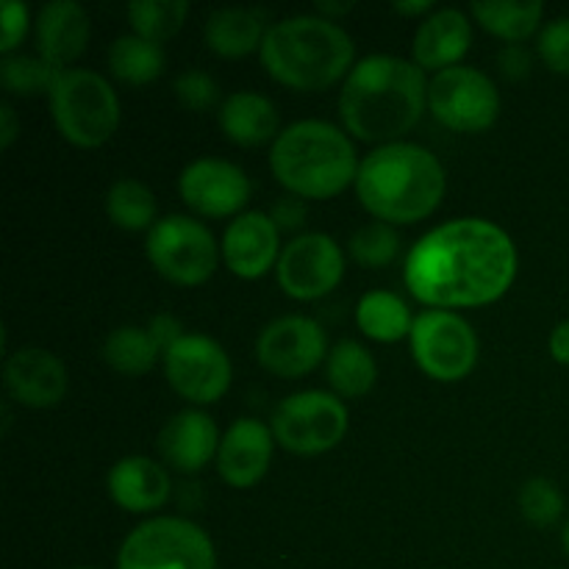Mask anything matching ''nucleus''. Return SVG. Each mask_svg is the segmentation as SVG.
<instances>
[{
  "instance_id": "obj_1",
  "label": "nucleus",
  "mask_w": 569,
  "mask_h": 569,
  "mask_svg": "<svg viewBox=\"0 0 569 569\" xmlns=\"http://www.w3.org/2000/svg\"><path fill=\"white\" fill-rule=\"evenodd\" d=\"M517 278L509 233L481 217H461L417 239L406 256V287L433 309H467L503 298Z\"/></svg>"
},
{
  "instance_id": "obj_2",
  "label": "nucleus",
  "mask_w": 569,
  "mask_h": 569,
  "mask_svg": "<svg viewBox=\"0 0 569 569\" xmlns=\"http://www.w3.org/2000/svg\"><path fill=\"white\" fill-rule=\"evenodd\" d=\"M428 106L426 70L389 53L356 61L339 94L345 128L365 142H400Z\"/></svg>"
},
{
  "instance_id": "obj_3",
  "label": "nucleus",
  "mask_w": 569,
  "mask_h": 569,
  "mask_svg": "<svg viewBox=\"0 0 569 569\" xmlns=\"http://www.w3.org/2000/svg\"><path fill=\"white\" fill-rule=\"evenodd\" d=\"M448 178L445 167L428 148L415 142L378 144L367 153L356 176V194L376 220L411 226L437 211Z\"/></svg>"
},
{
  "instance_id": "obj_4",
  "label": "nucleus",
  "mask_w": 569,
  "mask_h": 569,
  "mask_svg": "<svg viewBox=\"0 0 569 569\" xmlns=\"http://www.w3.org/2000/svg\"><path fill=\"white\" fill-rule=\"evenodd\" d=\"M356 44L331 17L295 14L267 28L261 67L298 92H320L353 70Z\"/></svg>"
},
{
  "instance_id": "obj_5",
  "label": "nucleus",
  "mask_w": 569,
  "mask_h": 569,
  "mask_svg": "<svg viewBox=\"0 0 569 569\" xmlns=\"http://www.w3.org/2000/svg\"><path fill=\"white\" fill-rule=\"evenodd\" d=\"M348 133L326 120H298L278 133L270 150L272 176L298 198L326 200L348 189L359 176Z\"/></svg>"
},
{
  "instance_id": "obj_6",
  "label": "nucleus",
  "mask_w": 569,
  "mask_h": 569,
  "mask_svg": "<svg viewBox=\"0 0 569 569\" xmlns=\"http://www.w3.org/2000/svg\"><path fill=\"white\" fill-rule=\"evenodd\" d=\"M53 122L67 142L100 148L120 126V98L100 72L64 70L50 92Z\"/></svg>"
},
{
  "instance_id": "obj_7",
  "label": "nucleus",
  "mask_w": 569,
  "mask_h": 569,
  "mask_svg": "<svg viewBox=\"0 0 569 569\" xmlns=\"http://www.w3.org/2000/svg\"><path fill=\"white\" fill-rule=\"evenodd\" d=\"M117 569H217V556L200 526L181 517H156L128 533Z\"/></svg>"
},
{
  "instance_id": "obj_8",
  "label": "nucleus",
  "mask_w": 569,
  "mask_h": 569,
  "mask_svg": "<svg viewBox=\"0 0 569 569\" xmlns=\"http://www.w3.org/2000/svg\"><path fill=\"white\" fill-rule=\"evenodd\" d=\"M270 428L276 442L289 453L320 456L337 448L348 433V409L337 395L306 389L276 406Z\"/></svg>"
},
{
  "instance_id": "obj_9",
  "label": "nucleus",
  "mask_w": 569,
  "mask_h": 569,
  "mask_svg": "<svg viewBox=\"0 0 569 569\" xmlns=\"http://www.w3.org/2000/svg\"><path fill=\"white\" fill-rule=\"evenodd\" d=\"M144 250L156 272L178 287H198L209 281L220 261V248L209 228L187 214L156 220L148 231Z\"/></svg>"
},
{
  "instance_id": "obj_10",
  "label": "nucleus",
  "mask_w": 569,
  "mask_h": 569,
  "mask_svg": "<svg viewBox=\"0 0 569 569\" xmlns=\"http://www.w3.org/2000/svg\"><path fill=\"white\" fill-rule=\"evenodd\" d=\"M411 356L433 381L453 383L472 372L478 361V337L465 317L445 309L422 311L411 326Z\"/></svg>"
},
{
  "instance_id": "obj_11",
  "label": "nucleus",
  "mask_w": 569,
  "mask_h": 569,
  "mask_svg": "<svg viewBox=\"0 0 569 569\" xmlns=\"http://www.w3.org/2000/svg\"><path fill=\"white\" fill-rule=\"evenodd\" d=\"M428 109L450 131L478 133L498 120L500 94L487 72L456 64L428 83Z\"/></svg>"
},
{
  "instance_id": "obj_12",
  "label": "nucleus",
  "mask_w": 569,
  "mask_h": 569,
  "mask_svg": "<svg viewBox=\"0 0 569 569\" xmlns=\"http://www.w3.org/2000/svg\"><path fill=\"white\" fill-rule=\"evenodd\" d=\"M164 372L170 387L189 403L209 406L231 387V359L206 333H181L164 353Z\"/></svg>"
},
{
  "instance_id": "obj_13",
  "label": "nucleus",
  "mask_w": 569,
  "mask_h": 569,
  "mask_svg": "<svg viewBox=\"0 0 569 569\" xmlns=\"http://www.w3.org/2000/svg\"><path fill=\"white\" fill-rule=\"evenodd\" d=\"M278 283L295 300H317L345 276V253L328 233H300L276 264Z\"/></svg>"
},
{
  "instance_id": "obj_14",
  "label": "nucleus",
  "mask_w": 569,
  "mask_h": 569,
  "mask_svg": "<svg viewBox=\"0 0 569 569\" xmlns=\"http://www.w3.org/2000/svg\"><path fill=\"white\" fill-rule=\"evenodd\" d=\"M256 356L272 376L300 378L328 359V337L311 317H278L259 333Z\"/></svg>"
},
{
  "instance_id": "obj_15",
  "label": "nucleus",
  "mask_w": 569,
  "mask_h": 569,
  "mask_svg": "<svg viewBox=\"0 0 569 569\" xmlns=\"http://www.w3.org/2000/svg\"><path fill=\"white\" fill-rule=\"evenodd\" d=\"M183 203L203 217H228L244 209L250 198V178L242 167L226 159H194L178 178Z\"/></svg>"
},
{
  "instance_id": "obj_16",
  "label": "nucleus",
  "mask_w": 569,
  "mask_h": 569,
  "mask_svg": "<svg viewBox=\"0 0 569 569\" xmlns=\"http://www.w3.org/2000/svg\"><path fill=\"white\" fill-rule=\"evenodd\" d=\"M3 381L11 398L28 409L61 403L70 387L64 361L44 348H20L6 359Z\"/></svg>"
},
{
  "instance_id": "obj_17",
  "label": "nucleus",
  "mask_w": 569,
  "mask_h": 569,
  "mask_svg": "<svg viewBox=\"0 0 569 569\" xmlns=\"http://www.w3.org/2000/svg\"><path fill=\"white\" fill-rule=\"evenodd\" d=\"M272 428L256 417H242L231 422L222 433L220 453H217V470L222 481L233 489H250L267 476L272 461Z\"/></svg>"
},
{
  "instance_id": "obj_18",
  "label": "nucleus",
  "mask_w": 569,
  "mask_h": 569,
  "mask_svg": "<svg viewBox=\"0 0 569 569\" xmlns=\"http://www.w3.org/2000/svg\"><path fill=\"white\" fill-rule=\"evenodd\" d=\"M222 259L239 278H261L281 259V231L264 211H244L222 237Z\"/></svg>"
},
{
  "instance_id": "obj_19",
  "label": "nucleus",
  "mask_w": 569,
  "mask_h": 569,
  "mask_svg": "<svg viewBox=\"0 0 569 569\" xmlns=\"http://www.w3.org/2000/svg\"><path fill=\"white\" fill-rule=\"evenodd\" d=\"M217 422L200 409H183L164 422L159 433V453L178 472H198L220 453Z\"/></svg>"
},
{
  "instance_id": "obj_20",
  "label": "nucleus",
  "mask_w": 569,
  "mask_h": 569,
  "mask_svg": "<svg viewBox=\"0 0 569 569\" xmlns=\"http://www.w3.org/2000/svg\"><path fill=\"white\" fill-rule=\"evenodd\" d=\"M89 14L76 0H50L37 14V44L39 56L53 67L76 61L87 50Z\"/></svg>"
},
{
  "instance_id": "obj_21",
  "label": "nucleus",
  "mask_w": 569,
  "mask_h": 569,
  "mask_svg": "<svg viewBox=\"0 0 569 569\" xmlns=\"http://www.w3.org/2000/svg\"><path fill=\"white\" fill-rule=\"evenodd\" d=\"M472 28L467 14L459 9H437L431 17L420 22L411 42L415 64L420 70H448L456 67L470 50Z\"/></svg>"
},
{
  "instance_id": "obj_22",
  "label": "nucleus",
  "mask_w": 569,
  "mask_h": 569,
  "mask_svg": "<svg viewBox=\"0 0 569 569\" xmlns=\"http://www.w3.org/2000/svg\"><path fill=\"white\" fill-rule=\"evenodd\" d=\"M106 487L120 509L131 511V515H144V511H156L167 503L172 483L159 461L148 459V456H128L111 467Z\"/></svg>"
},
{
  "instance_id": "obj_23",
  "label": "nucleus",
  "mask_w": 569,
  "mask_h": 569,
  "mask_svg": "<svg viewBox=\"0 0 569 569\" xmlns=\"http://www.w3.org/2000/svg\"><path fill=\"white\" fill-rule=\"evenodd\" d=\"M220 128L231 142L256 148L278 139V109L267 94L233 92L220 103Z\"/></svg>"
},
{
  "instance_id": "obj_24",
  "label": "nucleus",
  "mask_w": 569,
  "mask_h": 569,
  "mask_svg": "<svg viewBox=\"0 0 569 569\" xmlns=\"http://www.w3.org/2000/svg\"><path fill=\"white\" fill-rule=\"evenodd\" d=\"M267 37L264 11L248 9V6H228V9L211 11L206 20V44L217 56L239 59L261 48Z\"/></svg>"
},
{
  "instance_id": "obj_25",
  "label": "nucleus",
  "mask_w": 569,
  "mask_h": 569,
  "mask_svg": "<svg viewBox=\"0 0 569 569\" xmlns=\"http://www.w3.org/2000/svg\"><path fill=\"white\" fill-rule=\"evenodd\" d=\"M470 11L489 33L517 44L537 31L545 3L542 0H476Z\"/></svg>"
},
{
  "instance_id": "obj_26",
  "label": "nucleus",
  "mask_w": 569,
  "mask_h": 569,
  "mask_svg": "<svg viewBox=\"0 0 569 569\" xmlns=\"http://www.w3.org/2000/svg\"><path fill=\"white\" fill-rule=\"evenodd\" d=\"M356 322H359L361 333H367L376 342H400L403 337H411L415 317H411L409 306L400 295L376 289L359 300Z\"/></svg>"
},
{
  "instance_id": "obj_27",
  "label": "nucleus",
  "mask_w": 569,
  "mask_h": 569,
  "mask_svg": "<svg viewBox=\"0 0 569 569\" xmlns=\"http://www.w3.org/2000/svg\"><path fill=\"white\" fill-rule=\"evenodd\" d=\"M378 365L370 350L356 339H342L328 353V383L342 398H365L376 387Z\"/></svg>"
},
{
  "instance_id": "obj_28",
  "label": "nucleus",
  "mask_w": 569,
  "mask_h": 569,
  "mask_svg": "<svg viewBox=\"0 0 569 569\" xmlns=\"http://www.w3.org/2000/svg\"><path fill=\"white\" fill-rule=\"evenodd\" d=\"M109 67L122 83L142 87V83L156 81L164 72L167 56L159 42H150L137 33H126V37L114 39V44L109 48Z\"/></svg>"
},
{
  "instance_id": "obj_29",
  "label": "nucleus",
  "mask_w": 569,
  "mask_h": 569,
  "mask_svg": "<svg viewBox=\"0 0 569 569\" xmlns=\"http://www.w3.org/2000/svg\"><path fill=\"white\" fill-rule=\"evenodd\" d=\"M159 353V345L150 337L148 328L122 326L111 331L103 342L106 365L120 376H144V372L153 370Z\"/></svg>"
},
{
  "instance_id": "obj_30",
  "label": "nucleus",
  "mask_w": 569,
  "mask_h": 569,
  "mask_svg": "<svg viewBox=\"0 0 569 569\" xmlns=\"http://www.w3.org/2000/svg\"><path fill=\"white\" fill-rule=\"evenodd\" d=\"M106 214L122 231H150L156 226V194L137 178H120L106 192Z\"/></svg>"
},
{
  "instance_id": "obj_31",
  "label": "nucleus",
  "mask_w": 569,
  "mask_h": 569,
  "mask_svg": "<svg viewBox=\"0 0 569 569\" xmlns=\"http://www.w3.org/2000/svg\"><path fill=\"white\" fill-rule=\"evenodd\" d=\"M187 14V0H131L128 3V22L133 33L159 44L181 31Z\"/></svg>"
},
{
  "instance_id": "obj_32",
  "label": "nucleus",
  "mask_w": 569,
  "mask_h": 569,
  "mask_svg": "<svg viewBox=\"0 0 569 569\" xmlns=\"http://www.w3.org/2000/svg\"><path fill=\"white\" fill-rule=\"evenodd\" d=\"M64 70L44 61L42 56L9 53L0 59V83L11 94H42L53 92L56 81Z\"/></svg>"
},
{
  "instance_id": "obj_33",
  "label": "nucleus",
  "mask_w": 569,
  "mask_h": 569,
  "mask_svg": "<svg viewBox=\"0 0 569 569\" xmlns=\"http://www.w3.org/2000/svg\"><path fill=\"white\" fill-rule=\"evenodd\" d=\"M400 253V233L398 228L389 222L376 220L361 226L359 231L350 237V256L359 261L367 270H378V267H389Z\"/></svg>"
},
{
  "instance_id": "obj_34",
  "label": "nucleus",
  "mask_w": 569,
  "mask_h": 569,
  "mask_svg": "<svg viewBox=\"0 0 569 569\" xmlns=\"http://www.w3.org/2000/svg\"><path fill=\"white\" fill-rule=\"evenodd\" d=\"M520 511L531 526L548 528L565 515V495L548 478H531L520 489Z\"/></svg>"
},
{
  "instance_id": "obj_35",
  "label": "nucleus",
  "mask_w": 569,
  "mask_h": 569,
  "mask_svg": "<svg viewBox=\"0 0 569 569\" xmlns=\"http://www.w3.org/2000/svg\"><path fill=\"white\" fill-rule=\"evenodd\" d=\"M172 92L189 111H209L220 103V87L203 70H187L172 81Z\"/></svg>"
},
{
  "instance_id": "obj_36",
  "label": "nucleus",
  "mask_w": 569,
  "mask_h": 569,
  "mask_svg": "<svg viewBox=\"0 0 569 569\" xmlns=\"http://www.w3.org/2000/svg\"><path fill=\"white\" fill-rule=\"evenodd\" d=\"M537 50L550 70L569 76V17H556L542 28Z\"/></svg>"
},
{
  "instance_id": "obj_37",
  "label": "nucleus",
  "mask_w": 569,
  "mask_h": 569,
  "mask_svg": "<svg viewBox=\"0 0 569 569\" xmlns=\"http://www.w3.org/2000/svg\"><path fill=\"white\" fill-rule=\"evenodd\" d=\"M0 26H3V37H0V50L3 56H9L17 44L22 42L28 31V6L20 0H3L0 6Z\"/></svg>"
},
{
  "instance_id": "obj_38",
  "label": "nucleus",
  "mask_w": 569,
  "mask_h": 569,
  "mask_svg": "<svg viewBox=\"0 0 569 569\" xmlns=\"http://www.w3.org/2000/svg\"><path fill=\"white\" fill-rule=\"evenodd\" d=\"M272 222L278 226V231H298L306 222V203L298 194H287V198H278L272 203L270 211Z\"/></svg>"
},
{
  "instance_id": "obj_39",
  "label": "nucleus",
  "mask_w": 569,
  "mask_h": 569,
  "mask_svg": "<svg viewBox=\"0 0 569 569\" xmlns=\"http://www.w3.org/2000/svg\"><path fill=\"white\" fill-rule=\"evenodd\" d=\"M498 64L506 78L517 81V78H526L528 70H531V53L522 44H506L498 56Z\"/></svg>"
},
{
  "instance_id": "obj_40",
  "label": "nucleus",
  "mask_w": 569,
  "mask_h": 569,
  "mask_svg": "<svg viewBox=\"0 0 569 569\" xmlns=\"http://www.w3.org/2000/svg\"><path fill=\"white\" fill-rule=\"evenodd\" d=\"M148 331H150V337L156 339V345H159V350H164V353L170 350V345L181 337V326H178L170 315L153 317V322H150Z\"/></svg>"
},
{
  "instance_id": "obj_41",
  "label": "nucleus",
  "mask_w": 569,
  "mask_h": 569,
  "mask_svg": "<svg viewBox=\"0 0 569 569\" xmlns=\"http://www.w3.org/2000/svg\"><path fill=\"white\" fill-rule=\"evenodd\" d=\"M550 356H553L559 365L569 367V320L559 322L550 333Z\"/></svg>"
},
{
  "instance_id": "obj_42",
  "label": "nucleus",
  "mask_w": 569,
  "mask_h": 569,
  "mask_svg": "<svg viewBox=\"0 0 569 569\" xmlns=\"http://www.w3.org/2000/svg\"><path fill=\"white\" fill-rule=\"evenodd\" d=\"M20 133V122H17V111L9 103L0 106V148H11V142Z\"/></svg>"
},
{
  "instance_id": "obj_43",
  "label": "nucleus",
  "mask_w": 569,
  "mask_h": 569,
  "mask_svg": "<svg viewBox=\"0 0 569 569\" xmlns=\"http://www.w3.org/2000/svg\"><path fill=\"white\" fill-rule=\"evenodd\" d=\"M433 3L431 0H409V3H395V11H400V14H426V11H431Z\"/></svg>"
},
{
  "instance_id": "obj_44",
  "label": "nucleus",
  "mask_w": 569,
  "mask_h": 569,
  "mask_svg": "<svg viewBox=\"0 0 569 569\" xmlns=\"http://www.w3.org/2000/svg\"><path fill=\"white\" fill-rule=\"evenodd\" d=\"M317 9L326 11V14H348L350 9H353V0L350 3H326V0H317Z\"/></svg>"
},
{
  "instance_id": "obj_45",
  "label": "nucleus",
  "mask_w": 569,
  "mask_h": 569,
  "mask_svg": "<svg viewBox=\"0 0 569 569\" xmlns=\"http://www.w3.org/2000/svg\"><path fill=\"white\" fill-rule=\"evenodd\" d=\"M561 545H565V550L569 553V520L565 522V528H561Z\"/></svg>"
},
{
  "instance_id": "obj_46",
  "label": "nucleus",
  "mask_w": 569,
  "mask_h": 569,
  "mask_svg": "<svg viewBox=\"0 0 569 569\" xmlns=\"http://www.w3.org/2000/svg\"><path fill=\"white\" fill-rule=\"evenodd\" d=\"M81 569H87V567H81Z\"/></svg>"
}]
</instances>
